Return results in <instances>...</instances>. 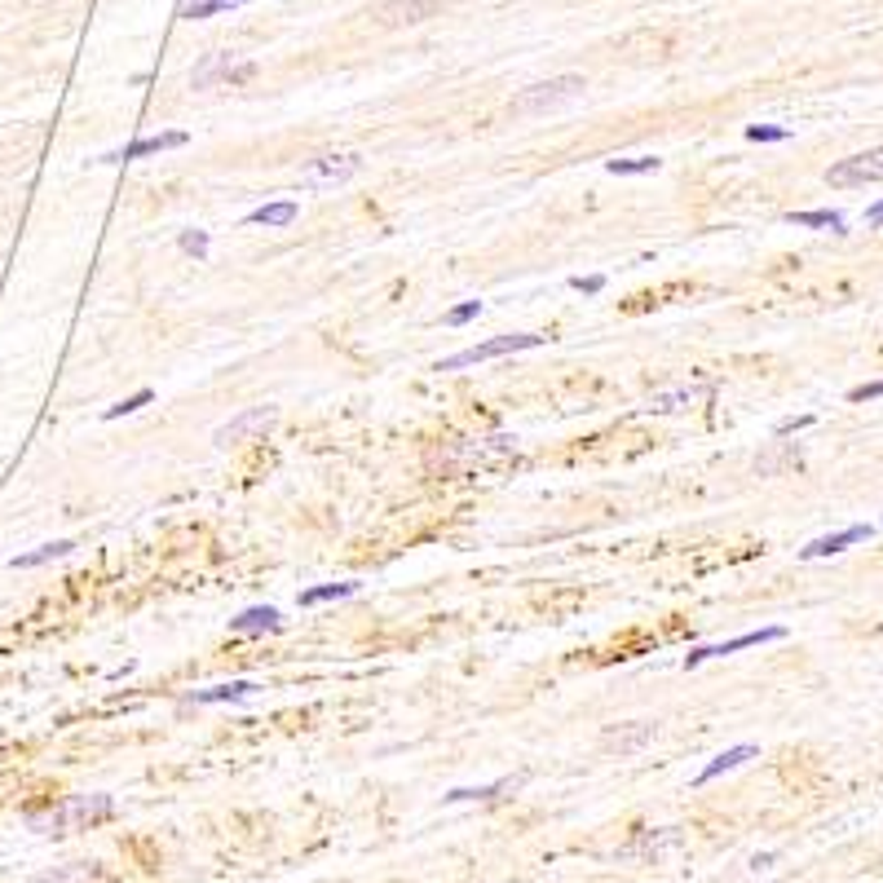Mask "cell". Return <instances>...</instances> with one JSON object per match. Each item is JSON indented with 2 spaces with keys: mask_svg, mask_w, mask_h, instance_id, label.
Segmentation results:
<instances>
[{
  "mask_svg": "<svg viewBox=\"0 0 883 883\" xmlns=\"http://www.w3.org/2000/svg\"><path fill=\"white\" fill-rule=\"evenodd\" d=\"M116 813V799L111 795H76V799H62L58 808L31 817V831L40 835H67V831H84L93 822H107Z\"/></svg>",
  "mask_w": 883,
  "mask_h": 883,
  "instance_id": "obj_1",
  "label": "cell"
},
{
  "mask_svg": "<svg viewBox=\"0 0 883 883\" xmlns=\"http://www.w3.org/2000/svg\"><path fill=\"white\" fill-rule=\"evenodd\" d=\"M583 89H588V80H583V76H552V80H539V84L521 89V93L508 102V116H517V120L548 116V111H557V107H566V102L583 98Z\"/></svg>",
  "mask_w": 883,
  "mask_h": 883,
  "instance_id": "obj_2",
  "label": "cell"
},
{
  "mask_svg": "<svg viewBox=\"0 0 883 883\" xmlns=\"http://www.w3.org/2000/svg\"><path fill=\"white\" fill-rule=\"evenodd\" d=\"M543 336L539 332H512V336H495V341H482L464 354H451L437 363V372H460V367H473V363H486V358H504V354H517V349H539Z\"/></svg>",
  "mask_w": 883,
  "mask_h": 883,
  "instance_id": "obj_3",
  "label": "cell"
},
{
  "mask_svg": "<svg viewBox=\"0 0 883 883\" xmlns=\"http://www.w3.org/2000/svg\"><path fill=\"white\" fill-rule=\"evenodd\" d=\"M875 181H883V146L862 150V155H848V159H839V164L826 168V186H835V190L875 186Z\"/></svg>",
  "mask_w": 883,
  "mask_h": 883,
  "instance_id": "obj_4",
  "label": "cell"
},
{
  "mask_svg": "<svg viewBox=\"0 0 883 883\" xmlns=\"http://www.w3.org/2000/svg\"><path fill=\"white\" fill-rule=\"evenodd\" d=\"M278 420V406H253V411H239L235 420H226L217 433H213V442L217 446H235V442H248V437H256V433H265L269 424Z\"/></svg>",
  "mask_w": 883,
  "mask_h": 883,
  "instance_id": "obj_5",
  "label": "cell"
},
{
  "mask_svg": "<svg viewBox=\"0 0 883 883\" xmlns=\"http://www.w3.org/2000/svg\"><path fill=\"white\" fill-rule=\"evenodd\" d=\"M654 734H658V725H654V720H628V725H614V729H606L601 747H606L610 756L628 759V756H640V751L654 743Z\"/></svg>",
  "mask_w": 883,
  "mask_h": 883,
  "instance_id": "obj_6",
  "label": "cell"
},
{
  "mask_svg": "<svg viewBox=\"0 0 883 883\" xmlns=\"http://www.w3.org/2000/svg\"><path fill=\"white\" fill-rule=\"evenodd\" d=\"M358 168H363L358 155H323V159H314V164L301 173V181H305V186H341V181L358 177Z\"/></svg>",
  "mask_w": 883,
  "mask_h": 883,
  "instance_id": "obj_7",
  "label": "cell"
},
{
  "mask_svg": "<svg viewBox=\"0 0 883 883\" xmlns=\"http://www.w3.org/2000/svg\"><path fill=\"white\" fill-rule=\"evenodd\" d=\"M786 628H759V631H743V636H734V640H725V645H702V649H689L685 654V667H698V662H707V658H720V654H738V649H751V645H768V640H782Z\"/></svg>",
  "mask_w": 883,
  "mask_h": 883,
  "instance_id": "obj_8",
  "label": "cell"
},
{
  "mask_svg": "<svg viewBox=\"0 0 883 883\" xmlns=\"http://www.w3.org/2000/svg\"><path fill=\"white\" fill-rule=\"evenodd\" d=\"M248 76H253V62H239V67H235V53H213V58L190 76V84H195V89H208V84H217V80L235 84V80H248Z\"/></svg>",
  "mask_w": 883,
  "mask_h": 883,
  "instance_id": "obj_9",
  "label": "cell"
},
{
  "mask_svg": "<svg viewBox=\"0 0 883 883\" xmlns=\"http://www.w3.org/2000/svg\"><path fill=\"white\" fill-rule=\"evenodd\" d=\"M190 137L186 132H159V137H137V141H128L124 150H111V155H102V164H128V159H146V155H159V150H177V146H186Z\"/></svg>",
  "mask_w": 883,
  "mask_h": 883,
  "instance_id": "obj_10",
  "label": "cell"
},
{
  "mask_svg": "<svg viewBox=\"0 0 883 883\" xmlns=\"http://www.w3.org/2000/svg\"><path fill=\"white\" fill-rule=\"evenodd\" d=\"M871 534H875L871 526H848V530H835V534H822V539L804 543V548H799V557H804V561H817V557H835V552H844V548H853V543H866Z\"/></svg>",
  "mask_w": 883,
  "mask_h": 883,
  "instance_id": "obj_11",
  "label": "cell"
},
{
  "mask_svg": "<svg viewBox=\"0 0 883 883\" xmlns=\"http://www.w3.org/2000/svg\"><path fill=\"white\" fill-rule=\"evenodd\" d=\"M433 13H437V0H389V4L376 9V18L384 27H415V22H424Z\"/></svg>",
  "mask_w": 883,
  "mask_h": 883,
  "instance_id": "obj_12",
  "label": "cell"
},
{
  "mask_svg": "<svg viewBox=\"0 0 883 883\" xmlns=\"http://www.w3.org/2000/svg\"><path fill=\"white\" fill-rule=\"evenodd\" d=\"M512 451H517V437L495 433V437H482V442H464V446H455L451 455H460V460H469V464H482V460H504Z\"/></svg>",
  "mask_w": 883,
  "mask_h": 883,
  "instance_id": "obj_13",
  "label": "cell"
},
{
  "mask_svg": "<svg viewBox=\"0 0 883 883\" xmlns=\"http://www.w3.org/2000/svg\"><path fill=\"white\" fill-rule=\"evenodd\" d=\"M526 777H500V782H486V786H455V791H446L442 799L446 804H464V799H500L508 791H517Z\"/></svg>",
  "mask_w": 883,
  "mask_h": 883,
  "instance_id": "obj_14",
  "label": "cell"
},
{
  "mask_svg": "<svg viewBox=\"0 0 883 883\" xmlns=\"http://www.w3.org/2000/svg\"><path fill=\"white\" fill-rule=\"evenodd\" d=\"M747 759H756V747H751V743H743V747H729L725 756H716L707 768H702V773H698V777H694V786H707V782H716L720 773H734V768H743Z\"/></svg>",
  "mask_w": 883,
  "mask_h": 883,
  "instance_id": "obj_15",
  "label": "cell"
},
{
  "mask_svg": "<svg viewBox=\"0 0 883 883\" xmlns=\"http://www.w3.org/2000/svg\"><path fill=\"white\" fill-rule=\"evenodd\" d=\"M71 552H76V543H71V539H53V543H44V548H36V552H22V557H13L9 566H13V570H36V566L62 561V557H71Z\"/></svg>",
  "mask_w": 883,
  "mask_h": 883,
  "instance_id": "obj_16",
  "label": "cell"
},
{
  "mask_svg": "<svg viewBox=\"0 0 883 883\" xmlns=\"http://www.w3.org/2000/svg\"><path fill=\"white\" fill-rule=\"evenodd\" d=\"M296 204L292 199H278V204H261L256 213H248V226H292L296 221Z\"/></svg>",
  "mask_w": 883,
  "mask_h": 883,
  "instance_id": "obj_17",
  "label": "cell"
},
{
  "mask_svg": "<svg viewBox=\"0 0 883 883\" xmlns=\"http://www.w3.org/2000/svg\"><path fill=\"white\" fill-rule=\"evenodd\" d=\"M274 628H278V610L274 606H253V610L230 619V631H274Z\"/></svg>",
  "mask_w": 883,
  "mask_h": 883,
  "instance_id": "obj_18",
  "label": "cell"
},
{
  "mask_svg": "<svg viewBox=\"0 0 883 883\" xmlns=\"http://www.w3.org/2000/svg\"><path fill=\"white\" fill-rule=\"evenodd\" d=\"M786 221H791V226H804V230H835V235H844V213H831V208H817V213H791Z\"/></svg>",
  "mask_w": 883,
  "mask_h": 883,
  "instance_id": "obj_19",
  "label": "cell"
},
{
  "mask_svg": "<svg viewBox=\"0 0 883 883\" xmlns=\"http://www.w3.org/2000/svg\"><path fill=\"white\" fill-rule=\"evenodd\" d=\"M676 844H680V835H676V831H662V835H636L628 848H623V857H636V853L658 857L662 848H676Z\"/></svg>",
  "mask_w": 883,
  "mask_h": 883,
  "instance_id": "obj_20",
  "label": "cell"
},
{
  "mask_svg": "<svg viewBox=\"0 0 883 883\" xmlns=\"http://www.w3.org/2000/svg\"><path fill=\"white\" fill-rule=\"evenodd\" d=\"M253 689V680H230V685H217V689H199L195 702H244Z\"/></svg>",
  "mask_w": 883,
  "mask_h": 883,
  "instance_id": "obj_21",
  "label": "cell"
},
{
  "mask_svg": "<svg viewBox=\"0 0 883 883\" xmlns=\"http://www.w3.org/2000/svg\"><path fill=\"white\" fill-rule=\"evenodd\" d=\"M239 4H248V0H190V4L181 9V18L199 22V18H213V13H221V9H239Z\"/></svg>",
  "mask_w": 883,
  "mask_h": 883,
  "instance_id": "obj_22",
  "label": "cell"
},
{
  "mask_svg": "<svg viewBox=\"0 0 883 883\" xmlns=\"http://www.w3.org/2000/svg\"><path fill=\"white\" fill-rule=\"evenodd\" d=\"M658 164H662V159H654V155H640V159H610L606 168H610L614 177H636V173H658Z\"/></svg>",
  "mask_w": 883,
  "mask_h": 883,
  "instance_id": "obj_23",
  "label": "cell"
},
{
  "mask_svg": "<svg viewBox=\"0 0 883 883\" xmlns=\"http://www.w3.org/2000/svg\"><path fill=\"white\" fill-rule=\"evenodd\" d=\"M354 592V583H323V588H309V592H301V606H323V601H341V597H349Z\"/></svg>",
  "mask_w": 883,
  "mask_h": 883,
  "instance_id": "obj_24",
  "label": "cell"
},
{
  "mask_svg": "<svg viewBox=\"0 0 883 883\" xmlns=\"http://www.w3.org/2000/svg\"><path fill=\"white\" fill-rule=\"evenodd\" d=\"M150 397H155L150 389H137L132 397H124V402H116V406H107V415H102V420H120V415H132V411H141V406H146Z\"/></svg>",
  "mask_w": 883,
  "mask_h": 883,
  "instance_id": "obj_25",
  "label": "cell"
},
{
  "mask_svg": "<svg viewBox=\"0 0 883 883\" xmlns=\"http://www.w3.org/2000/svg\"><path fill=\"white\" fill-rule=\"evenodd\" d=\"M689 397H694V389H680V393H658V397L649 402V411H680Z\"/></svg>",
  "mask_w": 883,
  "mask_h": 883,
  "instance_id": "obj_26",
  "label": "cell"
},
{
  "mask_svg": "<svg viewBox=\"0 0 883 883\" xmlns=\"http://www.w3.org/2000/svg\"><path fill=\"white\" fill-rule=\"evenodd\" d=\"M181 253H190V256H208V235L204 230H181Z\"/></svg>",
  "mask_w": 883,
  "mask_h": 883,
  "instance_id": "obj_27",
  "label": "cell"
},
{
  "mask_svg": "<svg viewBox=\"0 0 883 883\" xmlns=\"http://www.w3.org/2000/svg\"><path fill=\"white\" fill-rule=\"evenodd\" d=\"M791 128H777V124H751L747 128V141H786Z\"/></svg>",
  "mask_w": 883,
  "mask_h": 883,
  "instance_id": "obj_28",
  "label": "cell"
},
{
  "mask_svg": "<svg viewBox=\"0 0 883 883\" xmlns=\"http://www.w3.org/2000/svg\"><path fill=\"white\" fill-rule=\"evenodd\" d=\"M478 314H482V301H464V305H455V309L446 314V323H451V327H464V323H473Z\"/></svg>",
  "mask_w": 883,
  "mask_h": 883,
  "instance_id": "obj_29",
  "label": "cell"
},
{
  "mask_svg": "<svg viewBox=\"0 0 883 883\" xmlns=\"http://www.w3.org/2000/svg\"><path fill=\"white\" fill-rule=\"evenodd\" d=\"M871 397H883V380H871V384H857L848 393V402H871Z\"/></svg>",
  "mask_w": 883,
  "mask_h": 883,
  "instance_id": "obj_30",
  "label": "cell"
},
{
  "mask_svg": "<svg viewBox=\"0 0 883 883\" xmlns=\"http://www.w3.org/2000/svg\"><path fill=\"white\" fill-rule=\"evenodd\" d=\"M570 287H579V292H588V296H597V292L606 287V278H601V274H588V278L579 274V278H570Z\"/></svg>",
  "mask_w": 883,
  "mask_h": 883,
  "instance_id": "obj_31",
  "label": "cell"
},
{
  "mask_svg": "<svg viewBox=\"0 0 883 883\" xmlns=\"http://www.w3.org/2000/svg\"><path fill=\"white\" fill-rule=\"evenodd\" d=\"M866 221H871V226H883V199H879V204H871V208H866Z\"/></svg>",
  "mask_w": 883,
  "mask_h": 883,
  "instance_id": "obj_32",
  "label": "cell"
}]
</instances>
